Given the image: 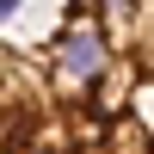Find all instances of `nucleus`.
Returning <instances> with one entry per match:
<instances>
[{
    "mask_svg": "<svg viewBox=\"0 0 154 154\" xmlns=\"http://www.w3.org/2000/svg\"><path fill=\"white\" fill-rule=\"evenodd\" d=\"M0 154H117V142L43 49L0 43Z\"/></svg>",
    "mask_w": 154,
    "mask_h": 154,
    "instance_id": "f03ea898",
    "label": "nucleus"
},
{
    "mask_svg": "<svg viewBox=\"0 0 154 154\" xmlns=\"http://www.w3.org/2000/svg\"><path fill=\"white\" fill-rule=\"evenodd\" d=\"M37 49L99 111L117 154H154V0H68Z\"/></svg>",
    "mask_w": 154,
    "mask_h": 154,
    "instance_id": "f257e3e1",
    "label": "nucleus"
},
{
    "mask_svg": "<svg viewBox=\"0 0 154 154\" xmlns=\"http://www.w3.org/2000/svg\"><path fill=\"white\" fill-rule=\"evenodd\" d=\"M19 6H25V0H0V19H6V12H19Z\"/></svg>",
    "mask_w": 154,
    "mask_h": 154,
    "instance_id": "7ed1b4c3",
    "label": "nucleus"
}]
</instances>
